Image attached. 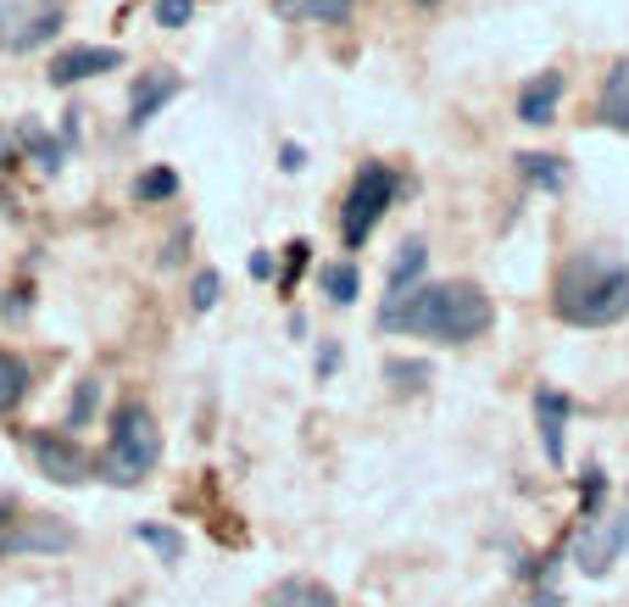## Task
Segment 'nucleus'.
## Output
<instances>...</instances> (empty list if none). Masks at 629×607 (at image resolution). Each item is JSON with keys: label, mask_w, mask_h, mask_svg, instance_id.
<instances>
[{"label": "nucleus", "mask_w": 629, "mask_h": 607, "mask_svg": "<svg viewBox=\"0 0 629 607\" xmlns=\"http://www.w3.org/2000/svg\"><path fill=\"white\" fill-rule=\"evenodd\" d=\"M490 296L479 285H412L407 296H385L379 323L401 329V334H429L445 345L479 340L490 329Z\"/></svg>", "instance_id": "f257e3e1"}, {"label": "nucleus", "mask_w": 629, "mask_h": 607, "mask_svg": "<svg viewBox=\"0 0 629 607\" xmlns=\"http://www.w3.org/2000/svg\"><path fill=\"white\" fill-rule=\"evenodd\" d=\"M552 307L574 329H607V323L629 318V268L607 263V256H574L558 274Z\"/></svg>", "instance_id": "f03ea898"}, {"label": "nucleus", "mask_w": 629, "mask_h": 607, "mask_svg": "<svg viewBox=\"0 0 629 607\" xmlns=\"http://www.w3.org/2000/svg\"><path fill=\"white\" fill-rule=\"evenodd\" d=\"M156 457H162V429H156L151 407H140V401L118 407L112 441H107V457H101V474H107L112 485H140V479L156 468Z\"/></svg>", "instance_id": "7ed1b4c3"}, {"label": "nucleus", "mask_w": 629, "mask_h": 607, "mask_svg": "<svg viewBox=\"0 0 629 607\" xmlns=\"http://www.w3.org/2000/svg\"><path fill=\"white\" fill-rule=\"evenodd\" d=\"M390 201H396V173L385 167V162H368L363 173L351 179V190H345V212H340V240L356 251L368 234H374V223L390 212Z\"/></svg>", "instance_id": "20e7f679"}, {"label": "nucleus", "mask_w": 629, "mask_h": 607, "mask_svg": "<svg viewBox=\"0 0 629 607\" xmlns=\"http://www.w3.org/2000/svg\"><path fill=\"white\" fill-rule=\"evenodd\" d=\"M62 29V0H0V45L34 51Z\"/></svg>", "instance_id": "39448f33"}, {"label": "nucleus", "mask_w": 629, "mask_h": 607, "mask_svg": "<svg viewBox=\"0 0 629 607\" xmlns=\"http://www.w3.org/2000/svg\"><path fill=\"white\" fill-rule=\"evenodd\" d=\"M624 552H629V512H602V518H591V525L580 530V541H574V569L596 580Z\"/></svg>", "instance_id": "423d86ee"}, {"label": "nucleus", "mask_w": 629, "mask_h": 607, "mask_svg": "<svg viewBox=\"0 0 629 607\" xmlns=\"http://www.w3.org/2000/svg\"><path fill=\"white\" fill-rule=\"evenodd\" d=\"M563 73L558 67H547L541 78H529L523 90H518V123H529V129H541V123H552L558 118V101H563Z\"/></svg>", "instance_id": "0eeeda50"}, {"label": "nucleus", "mask_w": 629, "mask_h": 607, "mask_svg": "<svg viewBox=\"0 0 629 607\" xmlns=\"http://www.w3.org/2000/svg\"><path fill=\"white\" fill-rule=\"evenodd\" d=\"M123 56L112 45H73L51 62V84H78V78H96V73H118Z\"/></svg>", "instance_id": "6e6552de"}, {"label": "nucleus", "mask_w": 629, "mask_h": 607, "mask_svg": "<svg viewBox=\"0 0 629 607\" xmlns=\"http://www.w3.org/2000/svg\"><path fill=\"white\" fill-rule=\"evenodd\" d=\"M596 123L613 134H629V56H618L602 78V96H596Z\"/></svg>", "instance_id": "1a4fd4ad"}, {"label": "nucleus", "mask_w": 629, "mask_h": 607, "mask_svg": "<svg viewBox=\"0 0 629 607\" xmlns=\"http://www.w3.org/2000/svg\"><path fill=\"white\" fill-rule=\"evenodd\" d=\"M29 452H34V463H40L56 485H78V479H89L84 452H78V446H67V441H56V435H34V441H29Z\"/></svg>", "instance_id": "9d476101"}, {"label": "nucleus", "mask_w": 629, "mask_h": 607, "mask_svg": "<svg viewBox=\"0 0 629 607\" xmlns=\"http://www.w3.org/2000/svg\"><path fill=\"white\" fill-rule=\"evenodd\" d=\"M178 90H185V78H178V73H140L134 78V101H129V123L145 129L156 118V107H167Z\"/></svg>", "instance_id": "9b49d317"}, {"label": "nucleus", "mask_w": 629, "mask_h": 607, "mask_svg": "<svg viewBox=\"0 0 629 607\" xmlns=\"http://www.w3.org/2000/svg\"><path fill=\"white\" fill-rule=\"evenodd\" d=\"M534 412H541V446H547L552 468H563V418H569V396H563V390H541V396H534Z\"/></svg>", "instance_id": "f8f14e48"}, {"label": "nucleus", "mask_w": 629, "mask_h": 607, "mask_svg": "<svg viewBox=\"0 0 629 607\" xmlns=\"http://www.w3.org/2000/svg\"><path fill=\"white\" fill-rule=\"evenodd\" d=\"M267 607H340V602H334V591H329V585L290 574V580H279L274 591H267Z\"/></svg>", "instance_id": "ddd939ff"}, {"label": "nucleus", "mask_w": 629, "mask_h": 607, "mask_svg": "<svg viewBox=\"0 0 629 607\" xmlns=\"http://www.w3.org/2000/svg\"><path fill=\"white\" fill-rule=\"evenodd\" d=\"M423 268H429V251H423V240H407L401 245V256H396V268H390V296H407L418 279H423Z\"/></svg>", "instance_id": "4468645a"}, {"label": "nucleus", "mask_w": 629, "mask_h": 607, "mask_svg": "<svg viewBox=\"0 0 629 607\" xmlns=\"http://www.w3.org/2000/svg\"><path fill=\"white\" fill-rule=\"evenodd\" d=\"M518 167H523V179H529V185H541V190H563V185H569V173H563L558 156L529 151V156H518Z\"/></svg>", "instance_id": "2eb2a0df"}, {"label": "nucleus", "mask_w": 629, "mask_h": 607, "mask_svg": "<svg viewBox=\"0 0 629 607\" xmlns=\"http://www.w3.org/2000/svg\"><path fill=\"white\" fill-rule=\"evenodd\" d=\"M23 396H29V368L12 352H0V412H12Z\"/></svg>", "instance_id": "dca6fc26"}, {"label": "nucleus", "mask_w": 629, "mask_h": 607, "mask_svg": "<svg viewBox=\"0 0 629 607\" xmlns=\"http://www.w3.org/2000/svg\"><path fill=\"white\" fill-rule=\"evenodd\" d=\"M356 0H285L290 18H312V23H345Z\"/></svg>", "instance_id": "f3484780"}, {"label": "nucleus", "mask_w": 629, "mask_h": 607, "mask_svg": "<svg viewBox=\"0 0 629 607\" xmlns=\"http://www.w3.org/2000/svg\"><path fill=\"white\" fill-rule=\"evenodd\" d=\"M323 296H329V301H340V307H351V301H356V268H351V263L323 268Z\"/></svg>", "instance_id": "a211bd4d"}, {"label": "nucleus", "mask_w": 629, "mask_h": 607, "mask_svg": "<svg viewBox=\"0 0 629 607\" xmlns=\"http://www.w3.org/2000/svg\"><path fill=\"white\" fill-rule=\"evenodd\" d=\"M173 190H178V173L173 167H151V173H140V185H134L140 201H167Z\"/></svg>", "instance_id": "6ab92c4d"}, {"label": "nucleus", "mask_w": 629, "mask_h": 607, "mask_svg": "<svg viewBox=\"0 0 629 607\" xmlns=\"http://www.w3.org/2000/svg\"><path fill=\"white\" fill-rule=\"evenodd\" d=\"M23 547V518L12 507H0V558H12Z\"/></svg>", "instance_id": "aec40b11"}, {"label": "nucleus", "mask_w": 629, "mask_h": 607, "mask_svg": "<svg viewBox=\"0 0 629 607\" xmlns=\"http://www.w3.org/2000/svg\"><path fill=\"white\" fill-rule=\"evenodd\" d=\"M218 296H223V279H218V274H196V285H190V307L207 312Z\"/></svg>", "instance_id": "412c9836"}, {"label": "nucleus", "mask_w": 629, "mask_h": 607, "mask_svg": "<svg viewBox=\"0 0 629 607\" xmlns=\"http://www.w3.org/2000/svg\"><path fill=\"white\" fill-rule=\"evenodd\" d=\"M190 12H196L190 0H156V23H162V29H185Z\"/></svg>", "instance_id": "4be33fe9"}, {"label": "nucleus", "mask_w": 629, "mask_h": 607, "mask_svg": "<svg viewBox=\"0 0 629 607\" xmlns=\"http://www.w3.org/2000/svg\"><path fill=\"white\" fill-rule=\"evenodd\" d=\"M385 379H401V390H418L429 379V368L423 363H385Z\"/></svg>", "instance_id": "5701e85b"}, {"label": "nucleus", "mask_w": 629, "mask_h": 607, "mask_svg": "<svg viewBox=\"0 0 629 607\" xmlns=\"http://www.w3.org/2000/svg\"><path fill=\"white\" fill-rule=\"evenodd\" d=\"M140 536H145L162 558H178V536H167V530H140Z\"/></svg>", "instance_id": "b1692460"}, {"label": "nucleus", "mask_w": 629, "mask_h": 607, "mask_svg": "<svg viewBox=\"0 0 629 607\" xmlns=\"http://www.w3.org/2000/svg\"><path fill=\"white\" fill-rule=\"evenodd\" d=\"M89 412H96V385H84V390H78V401H73V423H84Z\"/></svg>", "instance_id": "393cba45"}, {"label": "nucleus", "mask_w": 629, "mask_h": 607, "mask_svg": "<svg viewBox=\"0 0 629 607\" xmlns=\"http://www.w3.org/2000/svg\"><path fill=\"white\" fill-rule=\"evenodd\" d=\"M251 274H256V279H274V256L256 251V256H251Z\"/></svg>", "instance_id": "a878e982"}, {"label": "nucleus", "mask_w": 629, "mask_h": 607, "mask_svg": "<svg viewBox=\"0 0 629 607\" xmlns=\"http://www.w3.org/2000/svg\"><path fill=\"white\" fill-rule=\"evenodd\" d=\"M412 7H440V0H412Z\"/></svg>", "instance_id": "bb28decb"}]
</instances>
